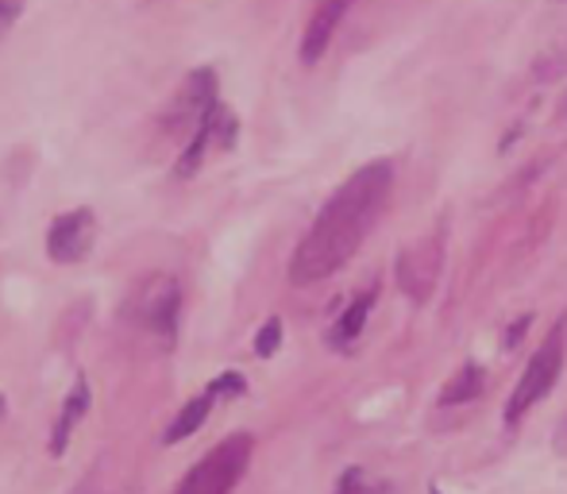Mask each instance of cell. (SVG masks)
I'll return each instance as SVG.
<instances>
[{
	"label": "cell",
	"instance_id": "obj_1",
	"mask_svg": "<svg viewBox=\"0 0 567 494\" xmlns=\"http://www.w3.org/2000/svg\"><path fill=\"white\" fill-rule=\"evenodd\" d=\"M390 182L394 171L390 163L374 158V163L359 166L348 182L329 197L321 213H317L313 228L306 233V240L298 244L290 259V282L293 286H313L332 278L351 255L359 251V244L367 240V233L379 220L382 205L390 197Z\"/></svg>",
	"mask_w": 567,
	"mask_h": 494
},
{
	"label": "cell",
	"instance_id": "obj_2",
	"mask_svg": "<svg viewBox=\"0 0 567 494\" xmlns=\"http://www.w3.org/2000/svg\"><path fill=\"white\" fill-rule=\"evenodd\" d=\"M247 460H251V436H244V433L228 436V441H220L202 464L189 467L178 494H231L239 475L247 472Z\"/></svg>",
	"mask_w": 567,
	"mask_h": 494
},
{
	"label": "cell",
	"instance_id": "obj_3",
	"mask_svg": "<svg viewBox=\"0 0 567 494\" xmlns=\"http://www.w3.org/2000/svg\"><path fill=\"white\" fill-rule=\"evenodd\" d=\"M560 371H564V329H553V337H548L545 344L537 348V356L529 360V368H525L522 382H517L514 394H509L506 425H517V421H522L525 413L533 410V405L545 402V394L556 387Z\"/></svg>",
	"mask_w": 567,
	"mask_h": 494
},
{
	"label": "cell",
	"instance_id": "obj_4",
	"mask_svg": "<svg viewBox=\"0 0 567 494\" xmlns=\"http://www.w3.org/2000/svg\"><path fill=\"white\" fill-rule=\"evenodd\" d=\"M217 78H213V70H197V74H189L186 82H182V90L174 93L171 109H166V132L171 135H189L197 132L205 121H209V113L217 109Z\"/></svg>",
	"mask_w": 567,
	"mask_h": 494
},
{
	"label": "cell",
	"instance_id": "obj_5",
	"mask_svg": "<svg viewBox=\"0 0 567 494\" xmlns=\"http://www.w3.org/2000/svg\"><path fill=\"white\" fill-rule=\"evenodd\" d=\"M178 309H182V290H178V278L171 275H151L140 286V294H135V317L166 340L178 329Z\"/></svg>",
	"mask_w": 567,
	"mask_h": 494
},
{
	"label": "cell",
	"instance_id": "obj_6",
	"mask_svg": "<svg viewBox=\"0 0 567 494\" xmlns=\"http://www.w3.org/2000/svg\"><path fill=\"white\" fill-rule=\"evenodd\" d=\"M441 267H444V240L441 236H425V240H417L398 255V282H402V290L413 301H425L433 294L436 278H441Z\"/></svg>",
	"mask_w": 567,
	"mask_h": 494
},
{
	"label": "cell",
	"instance_id": "obj_7",
	"mask_svg": "<svg viewBox=\"0 0 567 494\" xmlns=\"http://www.w3.org/2000/svg\"><path fill=\"white\" fill-rule=\"evenodd\" d=\"M93 240H97V217L90 209H74V213H62L51 225L47 251H51L54 263H82L93 251Z\"/></svg>",
	"mask_w": 567,
	"mask_h": 494
},
{
	"label": "cell",
	"instance_id": "obj_8",
	"mask_svg": "<svg viewBox=\"0 0 567 494\" xmlns=\"http://www.w3.org/2000/svg\"><path fill=\"white\" fill-rule=\"evenodd\" d=\"M348 8H351V0H321V4H317V12L309 16L306 35H301V62H306V66H317V62H321V54L329 51L332 35H337Z\"/></svg>",
	"mask_w": 567,
	"mask_h": 494
},
{
	"label": "cell",
	"instance_id": "obj_9",
	"mask_svg": "<svg viewBox=\"0 0 567 494\" xmlns=\"http://www.w3.org/2000/svg\"><path fill=\"white\" fill-rule=\"evenodd\" d=\"M231 140H236V121H231L228 109L217 105L209 113V121L197 127L194 140H189L186 155H182V163H178V178H189V174H194L197 166H202L205 147H209V143H217V147H231Z\"/></svg>",
	"mask_w": 567,
	"mask_h": 494
},
{
	"label": "cell",
	"instance_id": "obj_10",
	"mask_svg": "<svg viewBox=\"0 0 567 494\" xmlns=\"http://www.w3.org/2000/svg\"><path fill=\"white\" fill-rule=\"evenodd\" d=\"M85 410H90V382L78 379V382H74V390H70V398H66V402H62L59 421H54V433H51V456H62V452H66L70 433H74L78 421L85 418Z\"/></svg>",
	"mask_w": 567,
	"mask_h": 494
},
{
	"label": "cell",
	"instance_id": "obj_11",
	"mask_svg": "<svg viewBox=\"0 0 567 494\" xmlns=\"http://www.w3.org/2000/svg\"><path fill=\"white\" fill-rule=\"evenodd\" d=\"M371 306H374V290H363L359 298H351V306L340 313V321L332 325V348H348L359 340V332H363L367 317H371Z\"/></svg>",
	"mask_w": 567,
	"mask_h": 494
},
{
	"label": "cell",
	"instance_id": "obj_12",
	"mask_svg": "<svg viewBox=\"0 0 567 494\" xmlns=\"http://www.w3.org/2000/svg\"><path fill=\"white\" fill-rule=\"evenodd\" d=\"M213 398H217V394H209V390H205V394H197L194 402H186V410H182L178 418H174V425L163 433V444H178V441H186V436H194L197 429L205 425V418H209Z\"/></svg>",
	"mask_w": 567,
	"mask_h": 494
},
{
	"label": "cell",
	"instance_id": "obj_13",
	"mask_svg": "<svg viewBox=\"0 0 567 494\" xmlns=\"http://www.w3.org/2000/svg\"><path fill=\"white\" fill-rule=\"evenodd\" d=\"M483 382H486V374H483V368H478V363H463V368L449 379V387L441 390V405L471 402V398L483 394Z\"/></svg>",
	"mask_w": 567,
	"mask_h": 494
},
{
	"label": "cell",
	"instance_id": "obj_14",
	"mask_svg": "<svg viewBox=\"0 0 567 494\" xmlns=\"http://www.w3.org/2000/svg\"><path fill=\"white\" fill-rule=\"evenodd\" d=\"M278 344H282V321L270 317V321L255 332V356H259V360H270V356L278 352Z\"/></svg>",
	"mask_w": 567,
	"mask_h": 494
},
{
	"label": "cell",
	"instance_id": "obj_15",
	"mask_svg": "<svg viewBox=\"0 0 567 494\" xmlns=\"http://www.w3.org/2000/svg\"><path fill=\"white\" fill-rule=\"evenodd\" d=\"M337 494H379V491H374V483H367V475L359 467H348L337 483Z\"/></svg>",
	"mask_w": 567,
	"mask_h": 494
},
{
	"label": "cell",
	"instance_id": "obj_16",
	"mask_svg": "<svg viewBox=\"0 0 567 494\" xmlns=\"http://www.w3.org/2000/svg\"><path fill=\"white\" fill-rule=\"evenodd\" d=\"M244 390H247V382L239 379L236 371H228L225 379H217V382H213V387H209V394H228V398H236V394H244Z\"/></svg>",
	"mask_w": 567,
	"mask_h": 494
},
{
	"label": "cell",
	"instance_id": "obj_17",
	"mask_svg": "<svg viewBox=\"0 0 567 494\" xmlns=\"http://www.w3.org/2000/svg\"><path fill=\"white\" fill-rule=\"evenodd\" d=\"M20 16V4L16 0H0V31H8V23Z\"/></svg>",
	"mask_w": 567,
	"mask_h": 494
},
{
	"label": "cell",
	"instance_id": "obj_18",
	"mask_svg": "<svg viewBox=\"0 0 567 494\" xmlns=\"http://www.w3.org/2000/svg\"><path fill=\"white\" fill-rule=\"evenodd\" d=\"M525 325H529V317H522V321H517V325H514V329H509V340H506V348H514V344H517V340H522Z\"/></svg>",
	"mask_w": 567,
	"mask_h": 494
},
{
	"label": "cell",
	"instance_id": "obj_19",
	"mask_svg": "<svg viewBox=\"0 0 567 494\" xmlns=\"http://www.w3.org/2000/svg\"><path fill=\"white\" fill-rule=\"evenodd\" d=\"M560 116H564V121H567V97L560 101Z\"/></svg>",
	"mask_w": 567,
	"mask_h": 494
},
{
	"label": "cell",
	"instance_id": "obj_20",
	"mask_svg": "<svg viewBox=\"0 0 567 494\" xmlns=\"http://www.w3.org/2000/svg\"><path fill=\"white\" fill-rule=\"evenodd\" d=\"M433 494H441V491H433Z\"/></svg>",
	"mask_w": 567,
	"mask_h": 494
}]
</instances>
